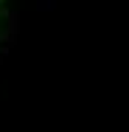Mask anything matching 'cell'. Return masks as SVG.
Segmentation results:
<instances>
[{
    "mask_svg": "<svg viewBox=\"0 0 129 132\" xmlns=\"http://www.w3.org/2000/svg\"><path fill=\"white\" fill-rule=\"evenodd\" d=\"M53 6H56V0H37V9L39 11H53Z\"/></svg>",
    "mask_w": 129,
    "mask_h": 132,
    "instance_id": "1",
    "label": "cell"
},
{
    "mask_svg": "<svg viewBox=\"0 0 129 132\" xmlns=\"http://www.w3.org/2000/svg\"><path fill=\"white\" fill-rule=\"evenodd\" d=\"M0 6H3V0H0Z\"/></svg>",
    "mask_w": 129,
    "mask_h": 132,
    "instance_id": "2",
    "label": "cell"
}]
</instances>
